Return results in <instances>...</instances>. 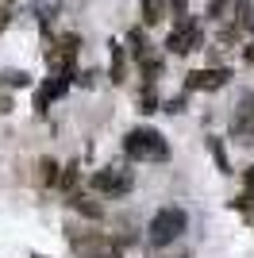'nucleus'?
<instances>
[{
    "mask_svg": "<svg viewBox=\"0 0 254 258\" xmlns=\"http://www.w3.org/2000/svg\"><path fill=\"white\" fill-rule=\"evenodd\" d=\"M123 151L131 154V158H139V162H158V158H166V154H169V147L162 143L158 131H150V127H135V131H127Z\"/></svg>",
    "mask_w": 254,
    "mask_h": 258,
    "instance_id": "obj_1",
    "label": "nucleus"
},
{
    "mask_svg": "<svg viewBox=\"0 0 254 258\" xmlns=\"http://www.w3.org/2000/svg\"><path fill=\"white\" fill-rule=\"evenodd\" d=\"M185 227H189V216L181 212V208H162V212L150 220V243H154V247H169Z\"/></svg>",
    "mask_w": 254,
    "mask_h": 258,
    "instance_id": "obj_2",
    "label": "nucleus"
},
{
    "mask_svg": "<svg viewBox=\"0 0 254 258\" xmlns=\"http://www.w3.org/2000/svg\"><path fill=\"white\" fill-rule=\"evenodd\" d=\"M70 243H74L77 258H116V247H112L100 231H93V235H74Z\"/></svg>",
    "mask_w": 254,
    "mask_h": 258,
    "instance_id": "obj_3",
    "label": "nucleus"
},
{
    "mask_svg": "<svg viewBox=\"0 0 254 258\" xmlns=\"http://www.w3.org/2000/svg\"><path fill=\"white\" fill-rule=\"evenodd\" d=\"M93 189H100V193L108 197H119L131 189V170H116V166H108V170L93 173Z\"/></svg>",
    "mask_w": 254,
    "mask_h": 258,
    "instance_id": "obj_4",
    "label": "nucleus"
},
{
    "mask_svg": "<svg viewBox=\"0 0 254 258\" xmlns=\"http://www.w3.org/2000/svg\"><path fill=\"white\" fill-rule=\"evenodd\" d=\"M227 81H231V70H197V74H189L185 89H189V93H216V89H223Z\"/></svg>",
    "mask_w": 254,
    "mask_h": 258,
    "instance_id": "obj_5",
    "label": "nucleus"
},
{
    "mask_svg": "<svg viewBox=\"0 0 254 258\" xmlns=\"http://www.w3.org/2000/svg\"><path fill=\"white\" fill-rule=\"evenodd\" d=\"M197 43H201V31L193 27V20H181L173 31H169V39H166V46L173 54H189V50H197Z\"/></svg>",
    "mask_w": 254,
    "mask_h": 258,
    "instance_id": "obj_6",
    "label": "nucleus"
},
{
    "mask_svg": "<svg viewBox=\"0 0 254 258\" xmlns=\"http://www.w3.org/2000/svg\"><path fill=\"white\" fill-rule=\"evenodd\" d=\"M231 131L235 135H254V93H243V97H239L235 116H231Z\"/></svg>",
    "mask_w": 254,
    "mask_h": 258,
    "instance_id": "obj_7",
    "label": "nucleus"
},
{
    "mask_svg": "<svg viewBox=\"0 0 254 258\" xmlns=\"http://www.w3.org/2000/svg\"><path fill=\"white\" fill-rule=\"evenodd\" d=\"M66 89H70V77L66 74H58V77H50V81H42L39 89H35V108H39V112H46V108L54 104V100L62 97Z\"/></svg>",
    "mask_w": 254,
    "mask_h": 258,
    "instance_id": "obj_8",
    "label": "nucleus"
},
{
    "mask_svg": "<svg viewBox=\"0 0 254 258\" xmlns=\"http://www.w3.org/2000/svg\"><path fill=\"white\" fill-rule=\"evenodd\" d=\"M162 16H166V0H143V23L147 27L162 23Z\"/></svg>",
    "mask_w": 254,
    "mask_h": 258,
    "instance_id": "obj_9",
    "label": "nucleus"
},
{
    "mask_svg": "<svg viewBox=\"0 0 254 258\" xmlns=\"http://www.w3.org/2000/svg\"><path fill=\"white\" fill-rule=\"evenodd\" d=\"M35 4V16H39L42 23H50L58 12H62V0H31Z\"/></svg>",
    "mask_w": 254,
    "mask_h": 258,
    "instance_id": "obj_10",
    "label": "nucleus"
},
{
    "mask_svg": "<svg viewBox=\"0 0 254 258\" xmlns=\"http://www.w3.org/2000/svg\"><path fill=\"white\" fill-rule=\"evenodd\" d=\"M123 74H127V66H123V46L112 43V81H123Z\"/></svg>",
    "mask_w": 254,
    "mask_h": 258,
    "instance_id": "obj_11",
    "label": "nucleus"
},
{
    "mask_svg": "<svg viewBox=\"0 0 254 258\" xmlns=\"http://www.w3.org/2000/svg\"><path fill=\"white\" fill-rule=\"evenodd\" d=\"M4 85H12V89L27 85V74H20V70H4V74H0V89H4Z\"/></svg>",
    "mask_w": 254,
    "mask_h": 258,
    "instance_id": "obj_12",
    "label": "nucleus"
},
{
    "mask_svg": "<svg viewBox=\"0 0 254 258\" xmlns=\"http://www.w3.org/2000/svg\"><path fill=\"white\" fill-rule=\"evenodd\" d=\"M250 0H239V27H243V31H250Z\"/></svg>",
    "mask_w": 254,
    "mask_h": 258,
    "instance_id": "obj_13",
    "label": "nucleus"
},
{
    "mask_svg": "<svg viewBox=\"0 0 254 258\" xmlns=\"http://www.w3.org/2000/svg\"><path fill=\"white\" fill-rule=\"evenodd\" d=\"M74 208H77V212H85V216H100V208L89 205V197H74Z\"/></svg>",
    "mask_w": 254,
    "mask_h": 258,
    "instance_id": "obj_14",
    "label": "nucleus"
},
{
    "mask_svg": "<svg viewBox=\"0 0 254 258\" xmlns=\"http://www.w3.org/2000/svg\"><path fill=\"white\" fill-rule=\"evenodd\" d=\"M39 181H42V185L54 181V162H42V166H39Z\"/></svg>",
    "mask_w": 254,
    "mask_h": 258,
    "instance_id": "obj_15",
    "label": "nucleus"
},
{
    "mask_svg": "<svg viewBox=\"0 0 254 258\" xmlns=\"http://www.w3.org/2000/svg\"><path fill=\"white\" fill-rule=\"evenodd\" d=\"M208 147H212V154H216V162H220V170H227V154L220 151V139H208Z\"/></svg>",
    "mask_w": 254,
    "mask_h": 258,
    "instance_id": "obj_16",
    "label": "nucleus"
},
{
    "mask_svg": "<svg viewBox=\"0 0 254 258\" xmlns=\"http://www.w3.org/2000/svg\"><path fill=\"white\" fill-rule=\"evenodd\" d=\"M223 4H227V0H208V16H220Z\"/></svg>",
    "mask_w": 254,
    "mask_h": 258,
    "instance_id": "obj_17",
    "label": "nucleus"
},
{
    "mask_svg": "<svg viewBox=\"0 0 254 258\" xmlns=\"http://www.w3.org/2000/svg\"><path fill=\"white\" fill-rule=\"evenodd\" d=\"M243 181H246V189H250V193H254V166H250V170L243 173Z\"/></svg>",
    "mask_w": 254,
    "mask_h": 258,
    "instance_id": "obj_18",
    "label": "nucleus"
},
{
    "mask_svg": "<svg viewBox=\"0 0 254 258\" xmlns=\"http://www.w3.org/2000/svg\"><path fill=\"white\" fill-rule=\"evenodd\" d=\"M243 58H246V62H254V39H250V43L243 46Z\"/></svg>",
    "mask_w": 254,
    "mask_h": 258,
    "instance_id": "obj_19",
    "label": "nucleus"
},
{
    "mask_svg": "<svg viewBox=\"0 0 254 258\" xmlns=\"http://www.w3.org/2000/svg\"><path fill=\"white\" fill-rule=\"evenodd\" d=\"M4 27H8V12L0 8V31H4Z\"/></svg>",
    "mask_w": 254,
    "mask_h": 258,
    "instance_id": "obj_20",
    "label": "nucleus"
}]
</instances>
